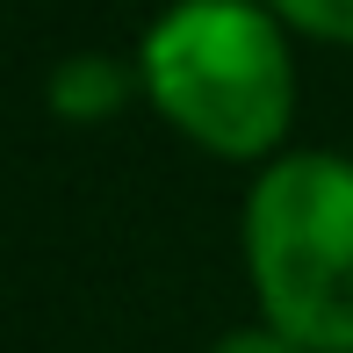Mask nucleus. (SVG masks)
Here are the masks:
<instances>
[{
    "label": "nucleus",
    "instance_id": "obj_1",
    "mask_svg": "<svg viewBox=\"0 0 353 353\" xmlns=\"http://www.w3.org/2000/svg\"><path fill=\"white\" fill-rule=\"evenodd\" d=\"M144 94L216 159L274 152L296 108V72L274 14L252 0H181L144 37Z\"/></svg>",
    "mask_w": 353,
    "mask_h": 353
},
{
    "label": "nucleus",
    "instance_id": "obj_2",
    "mask_svg": "<svg viewBox=\"0 0 353 353\" xmlns=\"http://www.w3.org/2000/svg\"><path fill=\"white\" fill-rule=\"evenodd\" d=\"M260 310L303 353H353V166L325 152L274 159L245 202Z\"/></svg>",
    "mask_w": 353,
    "mask_h": 353
},
{
    "label": "nucleus",
    "instance_id": "obj_3",
    "mask_svg": "<svg viewBox=\"0 0 353 353\" xmlns=\"http://www.w3.org/2000/svg\"><path fill=\"white\" fill-rule=\"evenodd\" d=\"M123 94H130V72H123L116 58H101V51H79V58H65V65L51 72V108H58V116H72V123L116 116Z\"/></svg>",
    "mask_w": 353,
    "mask_h": 353
},
{
    "label": "nucleus",
    "instance_id": "obj_5",
    "mask_svg": "<svg viewBox=\"0 0 353 353\" xmlns=\"http://www.w3.org/2000/svg\"><path fill=\"white\" fill-rule=\"evenodd\" d=\"M210 353H303V346H296V339H281L274 325H260V332H223Z\"/></svg>",
    "mask_w": 353,
    "mask_h": 353
},
{
    "label": "nucleus",
    "instance_id": "obj_4",
    "mask_svg": "<svg viewBox=\"0 0 353 353\" xmlns=\"http://www.w3.org/2000/svg\"><path fill=\"white\" fill-rule=\"evenodd\" d=\"M274 14H288L296 29L310 37H332V43H353V0H267Z\"/></svg>",
    "mask_w": 353,
    "mask_h": 353
}]
</instances>
